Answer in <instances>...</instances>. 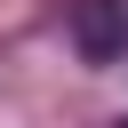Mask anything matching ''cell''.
<instances>
[{
    "mask_svg": "<svg viewBox=\"0 0 128 128\" xmlns=\"http://www.w3.org/2000/svg\"><path fill=\"white\" fill-rule=\"evenodd\" d=\"M72 40H80V56H96V64L128 56V0H80V8H72Z\"/></svg>",
    "mask_w": 128,
    "mask_h": 128,
    "instance_id": "1",
    "label": "cell"
},
{
    "mask_svg": "<svg viewBox=\"0 0 128 128\" xmlns=\"http://www.w3.org/2000/svg\"><path fill=\"white\" fill-rule=\"evenodd\" d=\"M120 128H128V120H120Z\"/></svg>",
    "mask_w": 128,
    "mask_h": 128,
    "instance_id": "2",
    "label": "cell"
}]
</instances>
